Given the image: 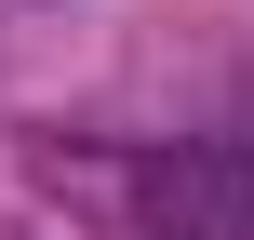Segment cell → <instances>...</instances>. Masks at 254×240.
<instances>
[{
  "label": "cell",
  "instance_id": "cell-1",
  "mask_svg": "<svg viewBox=\"0 0 254 240\" xmlns=\"http://www.w3.org/2000/svg\"><path fill=\"white\" fill-rule=\"evenodd\" d=\"M134 240H254V147L241 134L147 147L134 160Z\"/></svg>",
  "mask_w": 254,
  "mask_h": 240
}]
</instances>
